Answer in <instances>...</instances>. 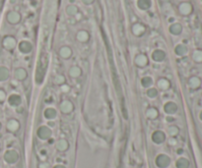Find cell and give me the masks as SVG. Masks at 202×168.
I'll use <instances>...</instances> for the list:
<instances>
[{
  "instance_id": "obj_12",
  "label": "cell",
  "mask_w": 202,
  "mask_h": 168,
  "mask_svg": "<svg viewBox=\"0 0 202 168\" xmlns=\"http://www.w3.org/2000/svg\"><path fill=\"white\" fill-rule=\"evenodd\" d=\"M157 86L159 87V89H161L163 90H166L169 89V87H170V82H169L167 79H160L157 82Z\"/></svg>"
},
{
  "instance_id": "obj_13",
  "label": "cell",
  "mask_w": 202,
  "mask_h": 168,
  "mask_svg": "<svg viewBox=\"0 0 202 168\" xmlns=\"http://www.w3.org/2000/svg\"><path fill=\"white\" fill-rule=\"evenodd\" d=\"M135 63H136V65L139 67H144L147 64V58L143 55H140L135 59Z\"/></svg>"
},
{
  "instance_id": "obj_20",
  "label": "cell",
  "mask_w": 202,
  "mask_h": 168,
  "mask_svg": "<svg viewBox=\"0 0 202 168\" xmlns=\"http://www.w3.org/2000/svg\"><path fill=\"white\" fill-rule=\"evenodd\" d=\"M54 82H55V84H57V85L62 86L63 84L65 83L64 76H62V75H57V76L55 77V79H54Z\"/></svg>"
},
{
  "instance_id": "obj_5",
  "label": "cell",
  "mask_w": 202,
  "mask_h": 168,
  "mask_svg": "<svg viewBox=\"0 0 202 168\" xmlns=\"http://www.w3.org/2000/svg\"><path fill=\"white\" fill-rule=\"evenodd\" d=\"M7 129H8L9 132L15 133L20 129V123H19V121L16 119H11L8 121V123H7Z\"/></svg>"
},
{
  "instance_id": "obj_14",
  "label": "cell",
  "mask_w": 202,
  "mask_h": 168,
  "mask_svg": "<svg viewBox=\"0 0 202 168\" xmlns=\"http://www.w3.org/2000/svg\"><path fill=\"white\" fill-rule=\"evenodd\" d=\"M141 85L144 88H150L153 85L152 78H150V77H144V78L141 80Z\"/></svg>"
},
{
  "instance_id": "obj_3",
  "label": "cell",
  "mask_w": 202,
  "mask_h": 168,
  "mask_svg": "<svg viewBox=\"0 0 202 168\" xmlns=\"http://www.w3.org/2000/svg\"><path fill=\"white\" fill-rule=\"evenodd\" d=\"M60 110L62 113L64 114H69L70 112H72L73 111V109H74V105H73V103L71 102L70 100H64L60 103Z\"/></svg>"
},
{
  "instance_id": "obj_7",
  "label": "cell",
  "mask_w": 202,
  "mask_h": 168,
  "mask_svg": "<svg viewBox=\"0 0 202 168\" xmlns=\"http://www.w3.org/2000/svg\"><path fill=\"white\" fill-rule=\"evenodd\" d=\"M44 117L48 119V120H51V119H54L56 117V115H57V112L54 108H48V109H45L44 110Z\"/></svg>"
},
{
  "instance_id": "obj_17",
  "label": "cell",
  "mask_w": 202,
  "mask_h": 168,
  "mask_svg": "<svg viewBox=\"0 0 202 168\" xmlns=\"http://www.w3.org/2000/svg\"><path fill=\"white\" fill-rule=\"evenodd\" d=\"M147 95L149 96V98H156V96L158 95L157 89H156V88H149L148 90H147Z\"/></svg>"
},
{
  "instance_id": "obj_1",
  "label": "cell",
  "mask_w": 202,
  "mask_h": 168,
  "mask_svg": "<svg viewBox=\"0 0 202 168\" xmlns=\"http://www.w3.org/2000/svg\"><path fill=\"white\" fill-rule=\"evenodd\" d=\"M37 135L41 140L48 141L49 138H51V136H53V132H51L50 128L48 126H41L40 128L38 129Z\"/></svg>"
},
{
  "instance_id": "obj_8",
  "label": "cell",
  "mask_w": 202,
  "mask_h": 168,
  "mask_svg": "<svg viewBox=\"0 0 202 168\" xmlns=\"http://www.w3.org/2000/svg\"><path fill=\"white\" fill-rule=\"evenodd\" d=\"M82 74V71L79 67L77 66H73L69 69V76L71 78H78V77H80Z\"/></svg>"
},
{
  "instance_id": "obj_21",
  "label": "cell",
  "mask_w": 202,
  "mask_h": 168,
  "mask_svg": "<svg viewBox=\"0 0 202 168\" xmlns=\"http://www.w3.org/2000/svg\"><path fill=\"white\" fill-rule=\"evenodd\" d=\"M138 5H139V7H141L142 9H146L147 7H149V6H150V1H149V0H147V1L144 2L143 0H139Z\"/></svg>"
},
{
  "instance_id": "obj_15",
  "label": "cell",
  "mask_w": 202,
  "mask_h": 168,
  "mask_svg": "<svg viewBox=\"0 0 202 168\" xmlns=\"http://www.w3.org/2000/svg\"><path fill=\"white\" fill-rule=\"evenodd\" d=\"M165 58V54L162 52V51L160 50H157V51H155V52L153 53V59L155 61H162L163 59Z\"/></svg>"
},
{
  "instance_id": "obj_16",
  "label": "cell",
  "mask_w": 202,
  "mask_h": 168,
  "mask_svg": "<svg viewBox=\"0 0 202 168\" xmlns=\"http://www.w3.org/2000/svg\"><path fill=\"white\" fill-rule=\"evenodd\" d=\"M9 77V72L7 69L0 68V81H4Z\"/></svg>"
},
{
  "instance_id": "obj_9",
  "label": "cell",
  "mask_w": 202,
  "mask_h": 168,
  "mask_svg": "<svg viewBox=\"0 0 202 168\" xmlns=\"http://www.w3.org/2000/svg\"><path fill=\"white\" fill-rule=\"evenodd\" d=\"M164 109L168 114H173L177 111V105H175L174 102H168L165 104Z\"/></svg>"
},
{
  "instance_id": "obj_22",
  "label": "cell",
  "mask_w": 202,
  "mask_h": 168,
  "mask_svg": "<svg viewBox=\"0 0 202 168\" xmlns=\"http://www.w3.org/2000/svg\"><path fill=\"white\" fill-rule=\"evenodd\" d=\"M178 132H179V130H178V128L177 127H174V126H172V127H170L169 128V134H170L171 136H175L178 134Z\"/></svg>"
},
{
  "instance_id": "obj_10",
  "label": "cell",
  "mask_w": 202,
  "mask_h": 168,
  "mask_svg": "<svg viewBox=\"0 0 202 168\" xmlns=\"http://www.w3.org/2000/svg\"><path fill=\"white\" fill-rule=\"evenodd\" d=\"M27 76H28V74H27V72H26V70H25V69H23V68H19V69H17V70H16L15 77H16V78H17L18 80H20V81L25 80L26 78H27Z\"/></svg>"
},
{
  "instance_id": "obj_6",
  "label": "cell",
  "mask_w": 202,
  "mask_h": 168,
  "mask_svg": "<svg viewBox=\"0 0 202 168\" xmlns=\"http://www.w3.org/2000/svg\"><path fill=\"white\" fill-rule=\"evenodd\" d=\"M8 101L11 105L13 106H18V105H20V103L22 101L21 99V96L20 95H18V94H12L10 98H8Z\"/></svg>"
},
{
  "instance_id": "obj_18",
  "label": "cell",
  "mask_w": 202,
  "mask_h": 168,
  "mask_svg": "<svg viewBox=\"0 0 202 168\" xmlns=\"http://www.w3.org/2000/svg\"><path fill=\"white\" fill-rule=\"evenodd\" d=\"M20 49H21V51H23V52H29V51H31V49H32V46H31V44L30 43H28L27 41H24L23 43H21V45H20Z\"/></svg>"
},
{
  "instance_id": "obj_4",
  "label": "cell",
  "mask_w": 202,
  "mask_h": 168,
  "mask_svg": "<svg viewBox=\"0 0 202 168\" xmlns=\"http://www.w3.org/2000/svg\"><path fill=\"white\" fill-rule=\"evenodd\" d=\"M70 145H69V142L65 139H60L58 140L57 142H55V147L58 151L60 152H64L66 151L68 148H69Z\"/></svg>"
},
{
  "instance_id": "obj_2",
  "label": "cell",
  "mask_w": 202,
  "mask_h": 168,
  "mask_svg": "<svg viewBox=\"0 0 202 168\" xmlns=\"http://www.w3.org/2000/svg\"><path fill=\"white\" fill-rule=\"evenodd\" d=\"M151 139H152V141L154 142L156 145H161L162 143H164V142H165L166 135H165L164 132L158 130V131H156V132H154L152 134Z\"/></svg>"
},
{
  "instance_id": "obj_11",
  "label": "cell",
  "mask_w": 202,
  "mask_h": 168,
  "mask_svg": "<svg viewBox=\"0 0 202 168\" xmlns=\"http://www.w3.org/2000/svg\"><path fill=\"white\" fill-rule=\"evenodd\" d=\"M146 115H147V117H148L149 119H155V118H157V117H158L159 112H158V110H157V109H156V108L151 107V108L147 109Z\"/></svg>"
},
{
  "instance_id": "obj_19",
  "label": "cell",
  "mask_w": 202,
  "mask_h": 168,
  "mask_svg": "<svg viewBox=\"0 0 202 168\" xmlns=\"http://www.w3.org/2000/svg\"><path fill=\"white\" fill-rule=\"evenodd\" d=\"M60 55L63 57V58H68L70 57L71 55V50L67 47H64L60 50Z\"/></svg>"
},
{
  "instance_id": "obj_23",
  "label": "cell",
  "mask_w": 202,
  "mask_h": 168,
  "mask_svg": "<svg viewBox=\"0 0 202 168\" xmlns=\"http://www.w3.org/2000/svg\"><path fill=\"white\" fill-rule=\"evenodd\" d=\"M2 93H3L2 90H0V94H1ZM4 98H5V94H2V95H0V100H4Z\"/></svg>"
}]
</instances>
